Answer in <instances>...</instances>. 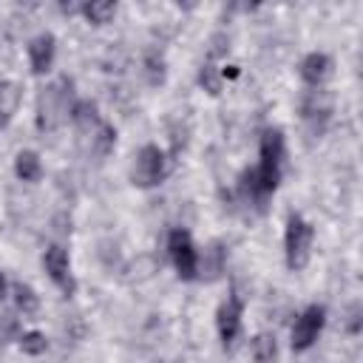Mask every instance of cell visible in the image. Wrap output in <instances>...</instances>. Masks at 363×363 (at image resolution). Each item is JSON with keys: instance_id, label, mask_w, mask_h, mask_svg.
<instances>
[{"instance_id": "3957f363", "label": "cell", "mask_w": 363, "mask_h": 363, "mask_svg": "<svg viewBox=\"0 0 363 363\" xmlns=\"http://www.w3.org/2000/svg\"><path fill=\"white\" fill-rule=\"evenodd\" d=\"M315 247V227L301 213H289L284 224V261L289 272H298L309 264Z\"/></svg>"}, {"instance_id": "2e32d148", "label": "cell", "mask_w": 363, "mask_h": 363, "mask_svg": "<svg viewBox=\"0 0 363 363\" xmlns=\"http://www.w3.org/2000/svg\"><path fill=\"white\" fill-rule=\"evenodd\" d=\"M116 11H119V3L116 0H91V3H82L79 6V17L88 26H108V23H113Z\"/></svg>"}, {"instance_id": "d4e9b609", "label": "cell", "mask_w": 363, "mask_h": 363, "mask_svg": "<svg viewBox=\"0 0 363 363\" xmlns=\"http://www.w3.org/2000/svg\"><path fill=\"white\" fill-rule=\"evenodd\" d=\"M9 289H11V284L6 281V272L0 269V303H3L6 298H9Z\"/></svg>"}, {"instance_id": "44dd1931", "label": "cell", "mask_w": 363, "mask_h": 363, "mask_svg": "<svg viewBox=\"0 0 363 363\" xmlns=\"http://www.w3.org/2000/svg\"><path fill=\"white\" fill-rule=\"evenodd\" d=\"M199 88L201 91H207L210 96H218L221 94V88H224V79H221V68L216 65V62H210V60H204L201 62V68H199Z\"/></svg>"}, {"instance_id": "52a82bcc", "label": "cell", "mask_w": 363, "mask_h": 363, "mask_svg": "<svg viewBox=\"0 0 363 363\" xmlns=\"http://www.w3.org/2000/svg\"><path fill=\"white\" fill-rule=\"evenodd\" d=\"M241 326H244V298L235 286H230L227 298L216 309V335L224 349L235 346V340L241 337Z\"/></svg>"}, {"instance_id": "30bf717a", "label": "cell", "mask_w": 363, "mask_h": 363, "mask_svg": "<svg viewBox=\"0 0 363 363\" xmlns=\"http://www.w3.org/2000/svg\"><path fill=\"white\" fill-rule=\"evenodd\" d=\"M26 57H28V68L34 77H45L54 68L57 60V37L51 31H40L28 40L26 45Z\"/></svg>"}, {"instance_id": "8fae6325", "label": "cell", "mask_w": 363, "mask_h": 363, "mask_svg": "<svg viewBox=\"0 0 363 363\" xmlns=\"http://www.w3.org/2000/svg\"><path fill=\"white\" fill-rule=\"evenodd\" d=\"M332 74H335V60H332V54H326V51H309V54H303V60L298 62V77H301V82L306 85V88H323L329 79H332Z\"/></svg>"}, {"instance_id": "ffe728a7", "label": "cell", "mask_w": 363, "mask_h": 363, "mask_svg": "<svg viewBox=\"0 0 363 363\" xmlns=\"http://www.w3.org/2000/svg\"><path fill=\"white\" fill-rule=\"evenodd\" d=\"M113 147H116V128H113L111 122H102V125L91 133V153L99 156V159H105V156L113 153Z\"/></svg>"}, {"instance_id": "4fadbf2b", "label": "cell", "mask_w": 363, "mask_h": 363, "mask_svg": "<svg viewBox=\"0 0 363 363\" xmlns=\"http://www.w3.org/2000/svg\"><path fill=\"white\" fill-rule=\"evenodd\" d=\"M23 105V85L17 79H0V128H9Z\"/></svg>"}, {"instance_id": "cb8c5ba5", "label": "cell", "mask_w": 363, "mask_h": 363, "mask_svg": "<svg viewBox=\"0 0 363 363\" xmlns=\"http://www.w3.org/2000/svg\"><path fill=\"white\" fill-rule=\"evenodd\" d=\"M360 312H363V306H360V301H354L349 306V318H346V332L349 335H360Z\"/></svg>"}, {"instance_id": "5bb4252c", "label": "cell", "mask_w": 363, "mask_h": 363, "mask_svg": "<svg viewBox=\"0 0 363 363\" xmlns=\"http://www.w3.org/2000/svg\"><path fill=\"white\" fill-rule=\"evenodd\" d=\"M43 173H45V167H43V159H40L37 150H31V147L17 150V156H14V176H17L20 182L37 184V182L43 179Z\"/></svg>"}, {"instance_id": "7c38bea8", "label": "cell", "mask_w": 363, "mask_h": 363, "mask_svg": "<svg viewBox=\"0 0 363 363\" xmlns=\"http://www.w3.org/2000/svg\"><path fill=\"white\" fill-rule=\"evenodd\" d=\"M68 119H71V125H74L79 133H85V136H91V133L102 125L99 105H96L94 99H74V105H71V111H68Z\"/></svg>"}, {"instance_id": "6da1fadb", "label": "cell", "mask_w": 363, "mask_h": 363, "mask_svg": "<svg viewBox=\"0 0 363 363\" xmlns=\"http://www.w3.org/2000/svg\"><path fill=\"white\" fill-rule=\"evenodd\" d=\"M286 164V136L281 128H264L258 139V162L244 167L238 176V193L258 210H267V201L275 196L284 179Z\"/></svg>"}, {"instance_id": "603a6c76", "label": "cell", "mask_w": 363, "mask_h": 363, "mask_svg": "<svg viewBox=\"0 0 363 363\" xmlns=\"http://www.w3.org/2000/svg\"><path fill=\"white\" fill-rule=\"evenodd\" d=\"M23 332V323L17 318V312H0V346L17 340Z\"/></svg>"}, {"instance_id": "7a4b0ae2", "label": "cell", "mask_w": 363, "mask_h": 363, "mask_svg": "<svg viewBox=\"0 0 363 363\" xmlns=\"http://www.w3.org/2000/svg\"><path fill=\"white\" fill-rule=\"evenodd\" d=\"M71 105H74V79L71 77H60L51 85L40 88L37 105H34L37 130H43V133L57 130L62 125V119L68 116Z\"/></svg>"}, {"instance_id": "9a60e30c", "label": "cell", "mask_w": 363, "mask_h": 363, "mask_svg": "<svg viewBox=\"0 0 363 363\" xmlns=\"http://www.w3.org/2000/svg\"><path fill=\"white\" fill-rule=\"evenodd\" d=\"M227 267V250L221 241H213L207 250H204V258L199 255V278H207V281H216Z\"/></svg>"}, {"instance_id": "ac0fdd59", "label": "cell", "mask_w": 363, "mask_h": 363, "mask_svg": "<svg viewBox=\"0 0 363 363\" xmlns=\"http://www.w3.org/2000/svg\"><path fill=\"white\" fill-rule=\"evenodd\" d=\"M250 352L255 363H278V337L272 332H258L250 340Z\"/></svg>"}, {"instance_id": "7402d4cb", "label": "cell", "mask_w": 363, "mask_h": 363, "mask_svg": "<svg viewBox=\"0 0 363 363\" xmlns=\"http://www.w3.org/2000/svg\"><path fill=\"white\" fill-rule=\"evenodd\" d=\"M17 346H20L23 354H28V357H40V354L48 352V337H45L40 329H23L20 337H17Z\"/></svg>"}, {"instance_id": "ba28073f", "label": "cell", "mask_w": 363, "mask_h": 363, "mask_svg": "<svg viewBox=\"0 0 363 363\" xmlns=\"http://www.w3.org/2000/svg\"><path fill=\"white\" fill-rule=\"evenodd\" d=\"M43 269H45V275H48V281L65 295V298H71L74 292H77V278H74V272H71V255H68V250L62 247V244H48L45 250H43Z\"/></svg>"}, {"instance_id": "e0dca14e", "label": "cell", "mask_w": 363, "mask_h": 363, "mask_svg": "<svg viewBox=\"0 0 363 363\" xmlns=\"http://www.w3.org/2000/svg\"><path fill=\"white\" fill-rule=\"evenodd\" d=\"M11 301H14V312L17 315H37L40 312V295L31 284L26 281H14L11 284Z\"/></svg>"}, {"instance_id": "d6986e66", "label": "cell", "mask_w": 363, "mask_h": 363, "mask_svg": "<svg viewBox=\"0 0 363 363\" xmlns=\"http://www.w3.org/2000/svg\"><path fill=\"white\" fill-rule=\"evenodd\" d=\"M142 74H145V79H147L150 88L164 85V79H167V62H164V57L159 51H147L145 60H142Z\"/></svg>"}, {"instance_id": "277c9868", "label": "cell", "mask_w": 363, "mask_h": 363, "mask_svg": "<svg viewBox=\"0 0 363 363\" xmlns=\"http://www.w3.org/2000/svg\"><path fill=\"white\" fill-rule=\"evenodd\" d=\"M170 173V159L164 153V147L147 142L136 150L133 164H130V184L139 190H153L159 187Z\"/></svg>"}, {"instance_id": "9c48e42d", "label": "cell", "mask_w": 363, "mask_h": 363, "mask_svg": "<svg viewBox=\"0 0 363 363\" xmlns=\"http://www.w3.org/2000/svg\"><path fill=\"white\" fill-rule=\"evenodd\" d=\"M332 113H335V105H332V96L323 88L306 91L301 96V119H303V125L315 136H323L326 133V128L332 122Z\"/></svg>"}, {"instance_id": "8992f818", "label": "cell", "mask_w": 363, "mask_h": 363, "mask_svg": "<svg viewBox=\"0 0 363 363\" xmlns=\"http://www.w3.org/2000/svg\"><path fill=\"white\" fill-rule=\"evenodd\" d=\"M326 329V306L323 303H309L306 309H301L295 315L292 332H289V346L292 352H309L318 337Z\"/></svg>"}, {"instance_id": "5b68a950", "label": "cell", "mask_w": 363, "mask_h": 363, "mask_svg": "<svg viewBox=\"0 0 363 363\" xmlns=\"http://www.w3.org/2000/svg\"><path fill=\"white\" fill-rule=\"evenodd\" d=\"M199 247L184 227H173L167 233V258L179 275V281H199Z\"/></svg>"}]
</instances>
